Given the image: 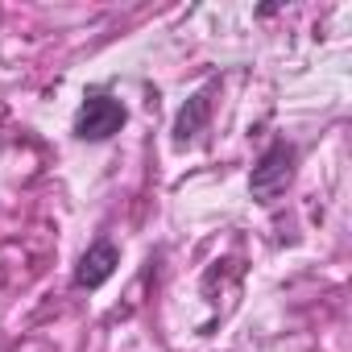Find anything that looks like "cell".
<instances>
[{
	"mask_svg": "<svg viewBox=\"0 0 352 352\" xmlns=\"http://www.w3.org/2000/svg\"><path fill=\"white\" fill-rule=\"evenodd\" d=\"M208 112H212V87H204V91H195V96L187 100V108L179 112V120H174V137H179V141H191V137L204 129Z\"/></svg>",
	"mask_w": 352,
	"mask_h": 352,
	"instance_id": "4",
	"label": "cell"
},
{
	"mask_svg": "<svg viewBox=\"0 0 352 352\" xmlns=\"http://www.w3.org/2000/svg\"><path fill=\"white\" fill-rule=\"evenodd\" d=\"M129 120L124 104L108 91H87L83 104H79V116H75V137L79 141H108L112 133H120Z\"/></svg>",
	"mask_w": 352,
	"mask_h": 352,
	"instance_id": "2",
	"label": "cell"
},
{
	"mask_svg": "<svg viewBox=\"0 0 352 352\" xmlns=\"http://www.w3.org/2000/svg\"><path fill=\"white\" fill-rule=\"evenodd\" d=\"M294 162H298V149L282 137L257 157V166L249 174V191L257 204H274L278 195H286V187L294 183Z\"/></svg>",
	"mask_w": 352,
	"mask_h": 352,
	"instance_id": "1",
	"label": "cell"
},
{
	"mask_svg": "<svg viewBox=\"0 0 352 352\" xmlns=\"http://www.w3.org/2000/svg\"><path fill=\"white\" fill-rule=\"evenodd\" d=\"M116 265H120V249H116L112 241H96V245L79 257V265H75V286H79V290H100V286L116 274Z\"/></svg>",
	"mask_w": 352,
	"mask_h": 352,
	"instance_id": "3",
	"label": "cell"
}]
</instances>
